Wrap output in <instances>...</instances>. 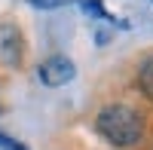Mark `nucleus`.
<instances>
[{
  "label": "nucleus",
  "instance_id": "1",
  "mask_svg": "<svg viewBox=\"0 0 153 150\" xmlns=\"http://www.w3.org/2000/svg\"><path fill=\"white\" fill-rule=\"evenodd\" d=\"M95 132L117 150H135L147 138V117L129 101H110L98 107Z\"/></svg>",
  "mask_w": 153,
  "mask_h": 150
},
{
  "label": "nucleus",
  "instance_id": "2",
  "mask_svg": "<svg viewBox=\"0 0 153 150\" xmlns=\"http://www.w3.org/2000/svg\"><path fill=\"white\" fill-rule=\"evenodd\" d=\"M76 77V65L68 58V55H46L40 65H37V80H40L46 89H61V86H68L71 80Z\"/></svg>",
  "mask_w": 153,
  "mask_h": 150
},
{
  "label": "nucleus",
  "instance_id": "3",
  "mask_svg": "<svg viewBox=\"0 0 153 150\" xmlns=\"http://www.w3.org/2000/svg\"><path fill=\"white\" fill-rule=\"evenodd\" d=\"M25 61V37L16 22H0V65L19 71Z\"/></svg>",
  "mask_w": 153,
  "mask_h": 150
},
{
  "label": "nucleus",
  "instance_id": "4",
  "mask_svg": "<svg viewBox=\"0 0 153 150\" xmlns=\"http://www.w3.org/2000/svg\"><path fill=\"white\" fill-rule=\"evenodd\" d=\"M135 83H138V89H141V95L147 98V101H153V58H144L141 61Z\"/></svg>",
  "mask_w": 153,
  "mask_h": 150
},
{
  "label": "nucleus",
  "instance_id": "5",
  "mask_svg": "<svg viewBox=\"0 0 153 150\" xmlns=\"http://www.w3.org/2000/svg\"><path fill=\"white\" fill-rule=\"evenodd\" d=\"M80 3V9L86 12V16H92V19H104V22H113V16L107 12V6L101 3V0H76Z\"/></svg>",
  "mask_w": 153,
  "mask_h": 150
},
{
  "label": "nucleus",
  "instance_id": "6",
  "mask_svg": "<svg viewBox=\"0 0 153 150\" xmlns=\"http://www.w3.org/2000/svg\"><path fill=\"white\" fill-rule=\"evenodd\" d=\"M28 3L34 9H40V12H49V9H61L68 3H76V0H28Z\"/></svg>",
  "mask_w": 153,
  "mask_h": 150
},
{
  "label": "nucleus",
  "instance_id": "7",
  "mask_svg": "<svg viewBox=\"0 0 153 150\" xmlns=\"http://www.w3.org/2000/svg\"><path fill=\"white\" fill-rule=\"evenodd\" d=\"M0 150H28V147H25L22 141H16V138H9V135H6L3 144H0Z\"/></svg>",
  "mask_w": 153,
  "mask_h": 150
},
{
  "label": "nucleus",
  "instance_id": "8",
  "mask_svg": "<svg viewBox=\"0 0 153 150\" xmlns=\"http://www.w3.org/2000/svg\"><path fill=\"white\" fill-rule=\"evenodd\" d=\"M95 43H98V46L110 43V31H95Z\"/></svg>",
  "mask_w": 153,
  "mask_h": 150
},
{
  "label": "nucleus",
  "instance_id": "9",
  "mask_svg": "<svg viewBox=\"0 0 153 150\" xmlns=\"http://www.w3.org/2000/svg\"><path fill=\"white\" fill-rule=\"evenodd\" d=\"M3 138H6V135H3V132H0V144H3Z\"/></svg>",
  "mask_w": 153,
  "mask_h": 150
},
{
  "label": "nucleus",
  "instance_id": "10",
  "mask_svg": "<svg viewBox=\"0 0 153 150\" xmlns=\"http://www.w3.org/2000/svg\"><path fill=\"white\" fill-rule=\"evenodd\" d=\"M150 3H153V0H150Z\"/></svg>",
  "mask_w": 153,
  "mask_h": 150
}]
</instances>
